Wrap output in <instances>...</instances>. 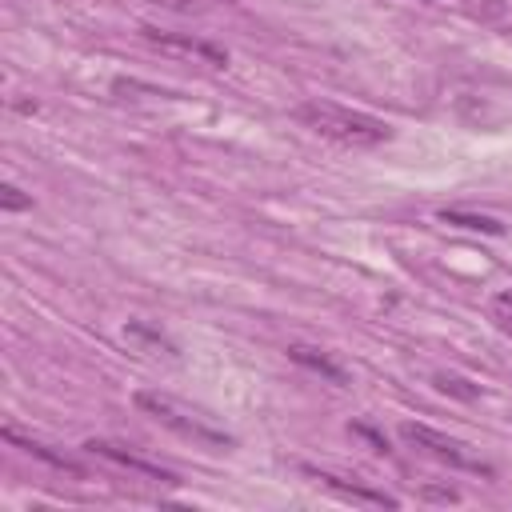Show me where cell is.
<instances>
[{"mask_svg": "<svg viewBox=\"0 0 512 512\" xmlns=\"http://www.w3.org/2000/svg\"><path fill=\"white\" fill-rule=\"evenodd\" d=\"M132 404H136L144 416H152L160 428H168V432H176V436H184V440H192V444H200V448H228V444H232V436H228L224 428H216L208 416L192 412L188 404H180V400L168 396V392H136Z\"/></svg>", "mask_w": 512, "mask_h": 512, "instance_id": "obj_2", "label": "cell"}, {"mask_svg": "<svg viewBox=\"0 0 512 512\" xmlns=\"http://www.w3.org/2000/svg\"><path fill=\"white\" fill-rule=\"evenodd\" d=\"M508 332H512V328H508Z\"/></svg>", "mask_w": 512, "mask_h": 512, "instance_id": "obj_16", "label": "cell"}, {"mask_svg": "<svg viewBox=\"0 0 512 512\" xmlns=\"http://www.w3.org/2000/svg\"><path fill=\"white\" fill-rule=\"evenodd\" d=\"M400 440L412 444V448H420V452H428L432 460H440V464H448V468L492 476V468H488L484 460H476L460 440H452V436H444V432H436V428H428V424H400Z\"/></svg>", "mask_w": 512, "mask_h": 512, "instance_id": "obj_3", "label": "cell"}, {"mask_svg": "<svg viewBox=\"0 0 512 512\" xmlns=\"http://www.w3.org/2000/svg\"><path fill=\"white\" fill-rule=\"evenodd\" d=\"M496 312H500V320H504V328H512V292H500L496 300Z\"/></svg>", "mask_w": 512, "mask_h": 512, "instance_id": "obj_13", "label": "cell"}, {"mask_svg": "<svg viewBox=\"0 0 512 512\" xmlns=\"http://www.w3.org/2000/svg\"><path fill=\"white\" fill-rule=\"evenodd\" d=\"M124 340H128L132 348H140V352H152V356H168V360L180 356V348H176L160 328H152V324H144V320H128V324H124Z\"/></svg>", "mask_w": 512, "mask_h": 512, "instance_id": "obj_8", "label": "cell"}, {"mask_svg": "<svg viewBox=\"0 0 512 512\" xmlns=\"http://www.w3.org/2000/svg\"><path fill=\"white\" fill-rule=\"evenodd\" d=\"M140 36L144 40H152V44H160V48H168V52H184V56H196V60H208V64H216V68H224L228 64V52L224 48H216V44H208V40H196V36H180V32H160V28H140Z\"/></svg>", "mask_w": 512, "mask_h": 512, "instance_id": "obj_5", "label": "cell"}, {"mask_svg": "<svg viewBox=\"0 0 512 512\" xmlns=\"http://www.w3.org/2000/svg\"><path fill=\"white\" fill-rule=\"evenodd\" d=\"M84 452H92V456H100V460H108V464H120V468H128V472H140V476H148V480L176 484V476H172L168 468H160L156 460H144V456L128 452V448H124V444H116V440H88V444H84Z\"/></svg>", "mask_w": 512, "mask_h": 512, "instance_id": "obj_4", "label": "cell"}, {"mask_svg": "<svg viewBox=\"0 0 512 512\" xmlns=\"http://www.w3.org/2000/svg\"><path fill=\"white\" fill-rule=\"evenodd\" d=\"M152 4H160V8H172V12H188V8H192V0H152Z\"/></svg>", "mask_w": 512, "mask_h": 512, "instance_id": "obj_15", "label": "cell"}, {"mask_svg": "<svg viewBox=\"0 0 512 512\" xmlns=\"http://www.w3.org/2000/svg\"><path fill=\"white\" fill-rule=\"evenodd\" d=\"M4 440H8V444H16L20 452H28V456H36V460H44V464H52V468H60V472L84 476L80 460H72V456H64V452H56L52 444H40V440H32V436H20L16 428H4Z\"/></svg>", "mask_w": 512, "mask_h": 512, "instance_id": "obj_7", "label": "cell"}, {"mask_svg": "<svg viewBox=\"0 0 512 512\" xmlns=\"http://www.w3.org/2000/svg\"><path fill=\"white\" fill-rule=\"evenodd\" d=\"M0 208L4 212H24V208H32V196H24L16 184H4L0 188Z\"/></svg>", "mask_w": 512, "mask_h": 512, "instance_id": "obj_12", "label": "cell"}, {"mask_svg": "<svg viewBox=\"0 0 512 512\" xmlns=\"http://www.w3.org/2000/svg\"><path fill=\"white\" fill-rule=\"evenodd\" d=\"M444 224L452 228H468V232H484V236H504V224L492 220V216H476V212H460V208H444L440 212Z\"/></svg>", "mask_w": 512, "mask_h": 512, "instance_id": "obj_10", "label": "cell"}, {"mask_svg": "<svg viewBox=\"0 0 512 512\" xmlns=\"http://www.w3.org/2000/svg\"><path fill=\"white\" fill-rule=\"evenodd\" d=\"M324 488H332V492H340V496H348V500H360V504H376V508H396L400 500L396 496H388V492H372V488H360V484H348L344 476H332V472H312Z\"/></svg>", "mask_w": 512, "mask_h": 512, "instance_id": "obj_9", "label": "cell"}, {"mask_svg": "<svg viewBox=\"0 0 512 512\" xmlns=\"http://www.w3.org/2000/svg\"><path fill=\"white\" fill-rule=\"evenodd\" d=\"M356 432H360V436H364V440H368V444H372L376 452H388V444H384V440H380V436H376L372 428H360V424H356Z\"/></svg>", "mask_w": 512, "mask_h": 512, "instance_id": "obj_14", "label": "cell"}, {"mask_svg": "<svg viewBox=\"0 0 512 512\" xmlns=\"http://www.w3.org/2000/svg\"><path fill=\"white\" fill-rule=\"evenodd\" d=\"M288 360H292V364H300V368H308V372H316L320 380H328V384H336V388L352 384L348 368H344L340 360H332L328 352H320V348H308V344H288Z\"/></svg>", "mask_w": 512, "mask_h": 512, "instance_id": "obj_6", "label": "cell"}, {"mask_svg": "<svg viewBox=\"0 0 512 512\" xmlns=\"http://www.w3.org/2000/svg\"><path fill=\"white\" fill-rule=\"evenodd\" d=\"M296 120L304 128H312L316 136L336 140L344 148H376V144L392 140V124L388 120L368 116V112H356V108H340V104H328V100L300 104L296 108Z\"/></svg>", "mask_w": 512, "mask_h": 512, "instance_id": "obj_1", "label": "cell"}, {"mask_svg": "<svg viewBox=\"0 0 512 512\" xmlns=\"http://www.w3.org/2000/svg\"><path fill=\"white\" fill-rule=\"evenodd\" d=\"M432 384H436L440 392L460 396V400H476V396H480V388H472L468 380H460V376H452V372H436V376H432Z\"/></svg>", "mask_w": 512, "mask_h": 512, "instance_id": "obj_11", "label": "cell"}]
</instances>
